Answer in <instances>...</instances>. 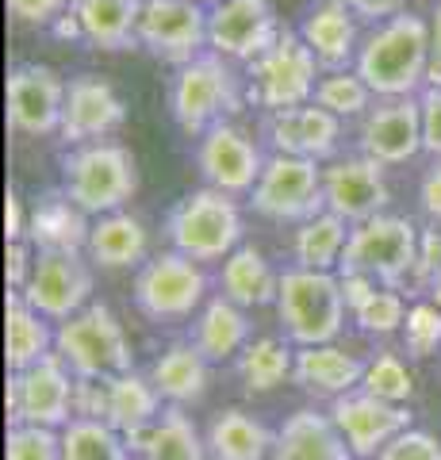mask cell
<instances>
[{
  "mask_svg": "<svg viewBox=\"0 0 441 460\" xmlns=\"http://www.w3.org/2000/svg\"><path fill=\"white\" fill-rule=\"evenodd\" d=\"M108 399H111L108 380L77 376V384H74V419H96V422H108Z\"/></svg>",
  "mask_w": 441,
  "mask_h": 460,
  "instance_id": "ee69618b",
  "label": "cell"
},
{
  "mask_svg": "<svg viewBox=\"0 0 441 460\" xmlns=\"http://www.w3.org/2000/svg\"><path fill=\"white\" fill-rule=\"evenodd\" d=\"M430 39H434V58H441V0L434 8V20H430Z\"/></svg>",
  "mask_w": 441,
  "mask_h": 460,
  "instance_id": "db71d44e",
  "label": "cell"
},
{
  "mask_svg": "<svg viewBox=\"0 0 441 460\" xmlns=\"http://www.w3.org/2000/svg\"><path fill=\"white\" fill-rule=\"evenodd\" d=\"M84 253H89V261L96 269H108V272L142 269L150 261V230L131 211L101 215V219H93Z\"/></svg>",
  "mask_w": 441,
  "mask_h": 460,
  "instance_id": "484cf974",
  "label": "cell"
},
{
  "mask_svg": "<svg viewBox=\"0 0 441 460\" xmlns=\"http://www.w3.org/2000/svg\"><path fill=\"white\" fill-rule=\"evenodd\" d=\"M373 460H441V441L430 434V429L410 426L392 445H384Z\"/></svg>",
  "mask_w": 441,
  "mask_h": 460,
  "instance_id": "7bdbcfd3",
  "label": "cell"
},
{
  "mask_svg": "<svg viewBox=\"0 0 441 460\" xmlns=\"http://www.w3.org/2000/svg\"><path fill=\"white\" fill-rule=\"evenodd\" d=\"M189 341L211 365L238 361L242 349L253 341V326H250L246 307H238L234 299H226L223 292L211 296L207 304L192 314V338Z\"/></svg>",
  "mask_w": 441,
  "mask_h": 460,
  "instance_id": "cb8c5ba5",
  "label": "cell"
},
{
  "mask_svg": "<svg viewBox=\"0 0 441 460\" xmlns=\"http://www.w3.org/2000/svg\"><path fill=\"white\" fill-rule=\"evenodd\" d=\"M246 234L242 211L234 196L219 189H196L181 196L165 219V238L177 253L192 257V261H226Z\"/></svg>",
  "mask_w": 441,
  "mask_h": 460,
  "instance_id": "5b68a950",
  "label": "cell"
},
{
  "mask_svg": "<svg viewBox=\"0 0 441 460\" xmlns=\"http://www.w3.org/2000/svg\"><path fill=\"white\" fill-rule=\"evenodd\" d=\"M315 104L338 115V119H357L373 108V89L357 69H326L315 84Z\"/></svg>",
  "mask_w": 441,
  "mask_h": 460,
  "instance_id": "74e56055",
  "label": "cell"
},
{
  "mask_svg": "<svg viewBox=\"0 0 441 460\" xmlns=\"http://www.w3.org/2000/svg\"><path fill=\"white\" fill-rule=\"evenodd\" d=\"M219 292L226 299H234L238 307H269L277 304V292H280V272L269 265V257L258 246H242L226 257L223 269H219Z\"/></svg>",
  "mask_w": 441,
  "mask_h": 460,
  "instance_id": "4dcf8cb0",
  "label": "cell"
},
{
  "mask_svg": "<svg viewBox=\"0 0 441 460\" xmlns=\"http://www.w3.org/2000/svg\"><path fill=\"white\" fill-rule=\"evenodd\" d=\"M127 460H142V456H127Z\"/></svg>",
  "mask_w": 441,
  "mask_h": 460,
  "instance_id": "680465c9",
  "label": "cell"
},
{
  "mask_svg": "<svg viewBox=\"0 0 441 460\" xmlns=\"http://www.w3.org/2000/svg\"><path fill=\"white\" fill-rule=\"evenodd\" d=\"M331 419L357 460H373L384 445H392L403 429H410L407 402L376 399V395L361 392V387L331 402Z\"/></svg>",
  "mask_w": 441,
  "mask_h": 460,
  "instance_id": "ac0fdd59",
  "label": "cell"
},
{
  "mask_svg": "<svg viewBox=\"0 0 441 460\" xmlns=\"http://www.w3.org/2000/svg\"><path fill=\"white\" fill-rule=\"evenodd\" d=\"M138 47L169 66H189L207 47V8L192 0H146L138 16Z\"/></svg>",
  "mask_w": 441,
  "mask_h": 460,
  "instance_id": "7c38bea8",
  "label": "cell"
},
{
  "mask_svg": "<svg viewBox=\"0 0 441 460\" xmlns=\"http://www.w3.org/2000/svg\"><path fill=\"white\" fill-rule=\"evenodd\" d=\"M295 368V349L284 338H253L238 357V380L246 395H265L280 387Z\"/></svg>",
  "mask_w": 441,
  "mask_h": 460,
  "instance_id": "d590c367",
  "label": "cell"
},
{
  "mask_svg": "<svg viewBox=\"0 0 441 460\" xmlns=\"http://www.w3.org/2000/svg\"><path fill=\"white\" fill-rule=\"evenodd\" d=\"M74 384L77 376L58 353L42 357L23 372H8V426H50L74 422Z\"/></svg>",
  "mask_w": 441,
  "mask_h": 460,
  "instance_id": "8fae6325",
  "label": "cell"
},
{
  "mask_svg": "<svg viewBox=\"0 0 441 460\" xmlns=\"http://www.w3.org/2000/svg\"><path fill=\"white\" fill-rule=\"evenodd\" d=\"M419 104H422V146L441 157V89H426Z\"/></svg>",
  "mask_w": 441,
  "mask_h": 460,
  "instance_id": "c3c4849f",
  "label": "cell"
},
{
  "mask_svg": "<svg viewBox=\"0 0 441 460\" xmlns=\"http://www.w3.org/2000/svg\"><path fill=\"white\" fill-rule=\"evenodd\" d=\"M365 376V361L361 357L346 353L341 345L326 341V345H300L295 349V368H292V380L304 387L307 395L315 399H341L349 392L361 387Z\"/></svg>",
  "mask_w": 441,
  "mask_h": 460,
  "instance_id": "603a6c76",
  "label": "cell"
},
{
  "mask_svg": "<svg viewBox=\"0 0 441 460\" xmlns=\"http://www.w3.org/2000/svg\"><path fill=\"white\" fill-rule=\"evenodd\" d=\"M277 39L280 23L269 0H219L207 12V47L226 62H253Z\"/></svg>",
  "mask_w": 441,
  "mask_h": 460,
  "instance_id": "5bb4252c",
  "label": "cell"
},
{
  "mask_svg": "<svg viewBox=\"0 0 441 460\" xmlns=\"http://www.w3.org/2000/svg\"><path fill=\"white\" fill-rule=\"evenodd\" d=\"M322 199H326V211H334L338 219L357 226L388 211L392 189L384 181L380 162H373L365 154H353V157H334L322 169Z\"/></svg>",
  "mask_w": 441,
  "mask_h": 460,
  "instance_id": "9a60e30c",
  "label": "cell"
},
{
  "mask_svg": "<svg viewBox=\"0 0 441 460\" xmlns=\"http://www.w3.org/2000/svg\"><path fill=\"white\" fill-rule=\"evenodd\" d=\"M8 12L27 27H54L69 12V0H8Z\"/></svg>",
  "mask_w": 441,
  "mask_h": 460,
  "instance_id": "f6af8a7d",
  "label": "cell"
},
{
  "mask_svg": "<svg viewBox=\"0 0 441 460\" xmlns=\"http://www.w3.org/2000/svg\"><path fill=\"white\" fill-rule=\"evenodd\" d=\"M62 192L74 199L93 219L111 211L138 192V165L135 154L119 142H84L62 157Z\"/></svg>",
  "mask_w": 441,
  "mask_h": 460,
  "instance_id": "3957f363",
  "label": "cell"
},
{
  "mask_svg": "<svg viewBox=\"0 0 441 460\" xmlns=\"http://www.w3.org/2000/svg\"><path fill=\"white\" fill-rule=\"evenodd\" d=\"M349 223L338 219L334 211H319L307 223L295 226L292 234V257L300 269H319V272H338L341 253L349 246Z\"/></svg>",
  "mask_w": 441,
  "mask_h": 460,
  "instance_id": "e575fe53",
  "label": "cell"
},
{
  "mask_svg": "<svg viewBox=\"0 0 441 460\" xmlns=\"http://www.w3.org/2000/svg\"><path fill=\"white\" fill-rule=\"evenodd\" d=\"M273 307L284 326V338L295 349L300 345L338 341L341 326H346V314H349L338 272H319V269H300V265L280 272V292Z\"/></svg>",
  "mask_w": 441,
  "mask_h": 460,
  "instance_id": "7a4b0ae2",
  "label": "cell"
},
{
  "mask_svg": "<svg viewBox=\"0 0 441 460\" xmlns=\"http://www.w3.org/2000/svg\"><path fill=\"white\" fill-rule=\"evenodd\" d=\"M127 453L142 460H211L207 438L196 429L189 407H173V402H165L150 429L127 438Z\"/></svg>",
  "mask_w": 441,
  "mask_h": 460,
  "instance_id": "f1b7e54d",
  "label": "cell"
},
{
  "mask_svg": "<svg viewBox=\"0 0 441 460\" xmlns=\"http://www.w3.org/2000/svg\"><path fill=\"white\" fill-rule=\"evenodd\" d=\"M54 353L69 365L74 376L116 380L131 372V341H127V330L108 304H89L74 319L58 323Z\"/></svg>",
  "mask_w": 441,
  "mask_h": 460,
  "instance_id": "8992f818",
  "label": "cell"
},
{
  "mask_svg": "<svg viewBox=\"0 0 441 460\" xmlns=\"http://www.w3.org/2000/svg\"><path fill=\"white\" fill-rule=\"evenodd\" d=\"M361 392L388 399V402H410L415 395V376L403 365L400 353H376L373 361H365V376H361Z\"/></svg>",
  "mask_w": 441,
  "mask_h": 460,
  "instance_id": "f35d334b",
  "label": "cell"
},
{
  "mask_svg": "<svg viewBox=\"0 0 441 460\" xmlns=\"http://www.w3.org/2000/svg\"><path fill=\"white\" fill-rule=\"evenodd\" d=\"M4 460H62V429H50V426H8Z\"/></svg>",
  "mask_w": 441,
  "mask_h": 460,
  "instance_id": "60d3db41",
  "label": "cell"
},
{
  "mask_svg": "<svg viewBox=\"0 0 441 460\" xmlns=\"http://www.w3.org/2000/svg\"><path fill=\"white\" fill-rule=\"evenodd\" d=\"M54 334L50 330V319L27 304L20 292H8V307H4V361H8V372H23L39 365L42 357L54 353Z\"/></svg>",
  "mask_w": 441,
  "mask_h": 460,
  "instance_id": "1f68e13d",
  "label": "cell"
},
{
  "mask_svg": "<svg viewBox=\"0 0 441 460\" xmlns=\"http://www.w3.org/2000/svg\"><path fill=\"white\" fill-rule=\"evenodd\" d=\"M242 111V81L219 54H200L169 81V115L189 138L207 135Z\"/></svg>",
  "mask_w": 441,
  "mask_h": 460,
  "instance_id": "277c9868",
  "label": "cell"
},
{
  "mask_svg": "<svg viewBox=\"0 0 441 460\" xmlns=\"http://www.w3.org/2000/svg\"><path fill=\"white\" fill-rule=\"evenodd\" d=\"M441 269V223H434L430 230H422L419 238V261H415V272H410V280L430 288V280L437 277Z\"/></svg>",
  "mask_w": 441,
  "mask_h": 460,
  "instance_id": "bcb514c9",
  "label": "cell"
},
{
  "mask_svg": "<svg viewBox=\"0 0 441 460\" xmlns=\"http://www.w3.org/2000/svg\"><path fill=\"white\" fill-rule=\"evenodd\" d=\"M196 165H200L207 189H219L226 196H242V192L250 196L265 169V154L242 127L226 119L219 127H211L207 135H200V142H196Z\"/></svg>",
  "mask_w": 441,
  "mask_h": 460,
  "instance_id": "e0dca14e",
  "label": "cell"
},
{
  "mask_svg": "<svg viewBox=\"0 0 441 460\" xmlns=\"http://www.w3.org/2000/svg\"><path fill=\"white\" fill-rule=\"evenodd\" d=\"M361 154L380 165H407L422 146V104L419 96L380 100L361 119Z\"/></svg>",
  "mask_w": 441,
  "mask_h": 460,
  "instance_id": "d6986e66",
  "label": "cell"
},
{
  "mask_svg": "<svg viewBox=\"0 0 441 460\" xmlns=\"http://www.w3.org/2000/svg\"><path fill=\"white\" fill-rule=\"evenodd\" d=\"M111 387V399H108V426L119 429L123 441L142 434V429H150L158 422V414L165 411L162 407V392L154 387L150 376H142V372H123V376L108 380Z\"/></svg>",
  "mask_w": 441,
  "mask_h": 460,
  "instance_id": "836d02e7",
  "label": "cell"
},
{
  "mask_svg": "<svg viewBox=\"0 0 441 460\" xmlns=\"http://www.w3.org/2000/svg\"><path fill=\"white\" fill-rule=\"evenodd\" d=\"M419 238L422 230L407 215L384 211L349 230V246L341 253L338 272H361V277H373L384 288H400L415 272Z\"/></svg>",
  "mask_w": 441,
  "mask_h": 460,
  "instance_id": "52a82bcc",
  "label": "cell"
},
{
  "mask_svg": "<svg viewBox=\"0 0 441 460\" xmlns=\"http://www.w3.org/2000/svg\"><path fill=\"white\" fill-rule=\"evenodd\" d=\"M35 246L31 242H8V257H4V277L12 292H23L27 280H31V269H35Z\"/></svg>",
  "mask_w": 441,
  "mask_h": 460,
  "instance_id": "7dc6e473",
  "label": "cell"
},
{
  "mask_svg": "<svg viewBox=\"0 0 441 460\" xmlns=\"http://www.w3.org/2000/svg\"><path fill=\"white\" fill-rule=\"evenodd\" d=\"M265 135H269L273 154H292V157H307V162H326V157L338 154L341 119L311 100V104H300V108L269 111Z\"/></svg>",
  "mask_w": 441,
  "mask_h": 460,
  "instance_id": "44dd1931",
  "label": "cell"
},
{
  "mask_svg": "<svg viewBox=\"0 0 441 460\" xmlns=\"http://www.w3.org/2000/svg\"><path fill=\"white\" fill-rule=\"evenodd\" d=\"M192 4H200V8H207V12H211V8L219 4V0H192Z\"/></svg>",
  "mask_w": 441,
  "mask_h": 460,
  "instance_id": "6f0895ef",
  "label": "cell"
},
{
  "mask_svg": "<svg viewBox=\"0 0 441 460\" xmlns=\"http://www.w3.org/2000/svg\"><path fill=\"white\" fill-rule=\"evenodd\" d=\"M20 296L50 323L74 319L93 304V261L81 253H39Z\"/></svg>",
  "mask_w": 441,
  "mask_h": 460,
  "instance_id": "4fadbf2b",
  "label": "cell"
},
{
  "mask_svg": "<svg viewBox=\"0 0 441 460\" xmlns=\"http://www.w3.org/2000/svg\"><path fill=\"white\" fill-rule=\"evenodd\" d=\"M403 345L410 357H434L441 349V307L434 299H426V304H415L407 311V323H403Z\"/></svg>",
  "mask_w": 441,
  "mask_h": 460,
  "instance_id": "b9f144b4",
  "label": "cell"
},
{
  "mask_svg": "<svg viewBox=\"0 0 441 460\" xmlns=\"http://www.w3.org/2000/svg\"><path fill=\"white\" fill-rule=\"evenodd\" d=\"M207 272L177 250L154 253L135 272V307L150 323H184L207 304Z\"/></svg>",
  "mask_w": 441,
  "mask_h": 460,
  "instance_id": "9c48e42d",
  "label": "cell"
},
{
  "mask_svg": "<svg viewBox=\"0 0 441 460\" xmlns=\"http://www.w3.org/2000/svg\"><path fill=\"white\" fill-rule=\"evenodd\" d=\"M146 376L154 380V387L162 392L165 402H173V407H196L211 387V361L192 341H173L150 365Z\"/></svg>",
  "mask_w": 441,
  "mask_h": 460,
  "instance_id": "f546056e",
  "label": "cell"
},
{
  "mask_svg": "<svg viewBox=\"0 0 441 460\" xmlns=\"http://www.w3.org/2000/svg\"><path fill=\"white\" fill-rule=\"evenodd\" d=\"M426 89H441V58H430V69H426Z\"/></svg>",
  "mask_w": 441,
  "mask_h": 460,
  "instance_id": "11a10c76",
  "label": "cell"
},
{
  "mask_svg": "<svg viewBox=\"0 0 441 460\" xmlns=\"http://www.w3.org/2000/svg\"><path fill=\"white\" fill-rule=\"evenodd\" d=\"M123 119H127L123 96L111 89L104 77L81 74V77L69 81V89H66V111H62L58 135H62V142H69V146L104 142L111 131H119Z\"/></svg>",
  "mask_w": 441,
  "mask_h": 460,
  "instance_id": "ffe728a7",
  "label": "cell"
},
{
  "mask_svg": "<svg viewBox=\"0 0 441 460\" xmlns=\"http://www.w3.org/2000/svg\"><path fill=\"white\" fill-rule=\"evenodd\" d=\"M300 35L311 47V54L319 58V66L326 69H346L349 62H357V50H361L357 12L346 0H319L304 16Z\"/></svg>",
  "mask_w": 441,
  "mask_h": 460,
  "instance_id": "d4e9b609",
  "label": "cell"
},
{
  "mask_svg": "<svg viewBox=\"0 0 441 460\" xmlns=\"http://www.w3.org/2000/svg\"><path fill=\"white\" fill-rule=\"evenodd\" d=\"M338 277H341V292H346V307H349V314L357 311L365 299L380 288L373 277H361V272H338Z\"/></svg>",
  "mask_w": 441,
  "mask_h": 460,
  "instance_id": "816d5d0a",
  "label": "cell"
},
{
  "mask_svg": "<svg viewBox=\"0 0 441 460\" xmlns=\"http://www.w3.org/2000/svg\"><path fill=\"white\" fill-rule=\"evenodd\" d=\"M419 204L434 223H441V165H434L419 184Z\"/></svg>",
  "mask_w": 441,
  "mask_h": 460,
  "instance_id": "f5cc1de1",
  "label": "cell"
},
{
  "mask_svg": "<svg viewBox=\"0 0 441 460\" xmlns=\"http://www.w3.org/2000/svg\"><path fill=\"white\" fill-rule=\"evenodd\" d=\"M269 460H357V456L349 453V445L341 438V429L334 426L331 411L322 414L315 407H300L277 429Z\"/></svg>",
  "mask_w": 441,
  "mask_h": 460,
  "instance_id": "7402d4cb",
  "label": "cell"
},
{
  "mask_svg": "<svg viewBox=\"0 0 441 460\" xmlns=\"http://www.w3.org/2000/svg\"><path fill=\"white\" fill-rule=\"evenodd\" d=\"M89 230H93L89 211H81L66 192H50L31 208L27 242L39 253H84Z\"/></svg>",
  "mask_w": 441,
  "mask_h": 460,
  "instance_id": "4316f807",
  "label": "cell"
},
{
  "mask_svg": "<svg viewBox=\"0 0 441 460\" xmlns=\"http://www.w3.org/2000/svg\"><path fill=\"white\" fill-rule=\"evenodd\" d=\"M430 58H434L430 23L415 16V12H400V16L376 23L361 39L353 69L365 77L373 96L395 100V96H415L422 89Z\"/></svg>",
  "mask_w": 441,
  "mask_h": 460,
  "instance_id": "6da1fadb",
  "label": "cell"
},
{
  "mask_svg": "<svg viewBox=\"0 0 441 460\" xmlns=\"http://www.w3.org/2000/svg\"><path fill=\"white\" fill-rule=\"evenodd\" d=\"M204 438H207L211 460H269L277 441L273 429L242 407L219 411Z\"/></svg>",
  "mask_w": 441,
  "mask_h": 460,
  "instance_id": "d6a6232c",
  "label": "cell"
},
{
  "mask_svg": "<svg viewBox=\"0 0 441 460\" xmlns=\"http://www.w3.org/2000/svg\"><path fill=\"white\" fill-rule=\"evenodd\" d=\"M407 304H403V296H400V288H376L373 296L365 299V304L353 311V319H357V326L365 330V334H376V338H388L395 334V330H403L407 323Z\"/></svg>",
  "mask_w": 441,
  "mask_h": 460,
  "instance_id": "ab89813d",
  "label": "cell"
},
{
  "mask_svg": "<svg viewBox=\"0 0 441 460\" xmlns=\"http://www.w3.org/2000/svg\"><path fill=\"white\" fill-rule=\"evenodd\" d=\"M426 292H430V299H434V304L441 307V269H437V277L430 280V288H426Z\"/></svg>",
  "mask_w": 441,
  "mask_h": 460,
  "instance_id": "9f6ffc18",
  "label": "cell"
},
{
  "mask_svg": "<svg viewBox=\"0 0 441 460\" xmlns=\"http://www.w3.org/2000/svg\"><path fill=\"white\" fill-rule=\"evenodd\" d=\"M66 89L58 69L23 62L8 74V127L20 135H58L62 111H66Z\"/></svg>",
  "mask_w": 441,
  "mask_h": 460,
  "instance_id": "2e32d148",
  "label": "cell"
},
{
  "mask_svg": "<svg viewBox=\"0 0 441 460\" xmlns=\"http://www.w3.org/2000/svg\"><path fill=\"white\" fill-rule=\"evenodd\" d=\"M250 84L246 100L265 111H284V108H300L315 100L319 84V58L311 54L304 35L280 31V39L269 47L261 58L250 62Z\"/></svg>",
  "mask_w": 441,
  "mask_h": 460,
  "instance_id": "ba28073f",
  "label": "cell"
},
{
  "mask_svg": "<svg viewBox=\"0 0 441 460\" xmlns=\"http://www.w3.org/2000/svg\"><path fill=\"white\" fill-rule=\"evenodd\" d=\"M346 4L357 12V20H368V23H384L407 12V0H346Z\"/></svg>",
  "mask_w": 441,
  "mask_h": 460,
  "instance_id": "f907efd6",
  "label": "cell"
},
{
  "mask_svg": "<svg viewBox=\"0 0 441 460\" xmlns=\"http://www.w3.org/2000/svg\"><path fill=\"white\" fill-rule=\"evenodd\" d=\"M146 0H69L81 42L96 50H131L138 47V16Z\"/></svg>",
  "mask_w": 441,
  "mask_h": 460,
  "instance_id": "83f0119b",
  "label": "cell"
},
{
  "mask_svg": "<svg viewBox=\"0 0 441 460\" xmlns=\"http://www.w3.org/2000/svg\"><path fill=\"white\" fill-rule=\"evenodd\" d=\"M27 223H31V211L23 208L20 192L8 189V196H4V238L8 242H27Z\"/></svg>",
  "mask_w": 441,
  "mask_h": 460,
  "instance_id": "681fc988",
  "label": "cell"
},
{
  "mask_svg": "<svg viewBox=\"0 0 441 460\" xmlns=\"http://www.w3.org/2000/svg\"><path fill=\"white\" fill-rule=\"evenodd\" d=\"M250 208L261 219L273 223H307L311 215L326 211L322 199V169L319 162L307 157H292V154H273L265 157V169L258 184L250 192Z\"/></svg>",
  "mask_w": 441,
  "mask_h": 460,
  "instance_id": "30bf717a",
  "label": "cell"
},
{
  "mask_svg": "<svg viewBox=\"0 0 441 460\" xmlns=\"http://www.w3.org/2000/svg\"><path fill=\"white\" fill-rule=\"evenodd\" d=\"M127 441L119 429L96 419H74L62 426V460H127Z\"/></svg>",
  "mask_w": 441,
  "mask_h": 460,
  "instance_id": "8d00e7d4",
  "label": "cell"
}]
</instances>
